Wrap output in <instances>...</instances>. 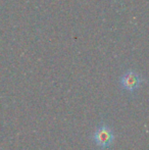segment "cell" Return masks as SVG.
I'll use <instances>...</instances> for the list:
<instances>
[{
    "label": "cell",
    "mask_w": 149,
    "mask_h": 150,
    "mask_svg": "<svg viewBox=\"0 0 149 150\" xmlns=\"http://www.w3.org/2000/svg\"><path fill=\"white\" fill-rule=\"evenodd\" d=\"M142 82H143L142 76L136 73L135 71H132V69L126 71L119 80V84H121V88L129 91V92H134V91L139 89Z\"/></svg>",
    "instance_id": "2"
},
{
    "label": "cell",
    "mask_w": 149,
    "mask_h": 150,
    "mask_svg": "<svg viewBox=\"0 0 149 150\" xmlns=\"http://www.w3.org/2000/svg\"><path fill=\"white\" fill-rule=\"evenodd\" d=\"M93 140L100 149H107L112 146L114 140V134L110 127L100 125L93 134Z\"/></svg>",
    "instance_id": "1"
}]
</instances>
